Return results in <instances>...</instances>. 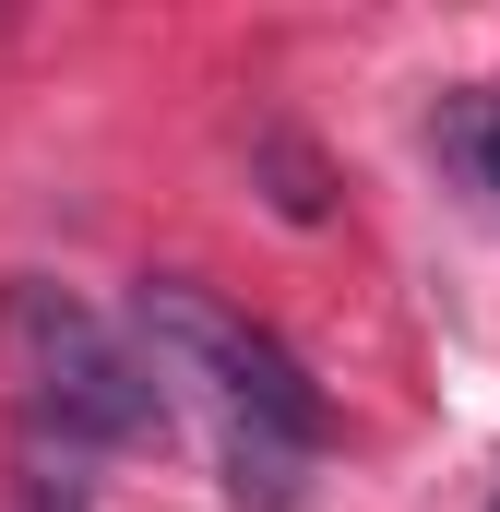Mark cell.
Instances as JSON below:
<instances>
[{"label":"cell","instance_id":"obj_1","mask_svg":"<svg viewBox=\"0 0 500 512\" xmlns=\"http://www.w3.org/2000/svg\"><path fill=\"white\" fill-rule=\"evenodd\" d=\"M131 322H143V346H155L179 382L215 393L227 489L262 501V512H286V501H298L310 441H322V393H310V370H298L262 322H239L215 286H179V274H143V286H131Z\"/></svg>","mask_w":500,"mask_h":512},{"label":"cell","instance_id":"obj_2","mask_svg":"<svg viewBox=\"0 0 500 512\" xmlns=\"http://www.w3.org/2000/svg\"><path fill=\"white\" fill-rule=\"evenodd\" d=\"M0 358H12V382H24V429H36V441H72V453L155 441V370L131 358L72 286L12 274V286H0Z\"/></svg>","mask_w":500,"mask_h":512},{"label":"cell","instance_id":"obj_3","mask_svg":"<svg viewBox=\"0 0 500 512\" xmlns=\"http://www.w3.org/2000/svg\"><path fill=\"white\" fill-rule=\"evenodd\" d=\"M12 512H96V477H84V453L24 429V453H12Z\"/></svg>","mask_w":500,"mask_h":512},{"label":"cell","instance_id":"obj_4","mask_svg":"<svg viewBox=\"0 0 500 512\" xmlns=\"http://www.w3.org/2000/svg\"><path fill=\"white\" fill-rule=\"evenodd\" d=\"M441 155L500 203V96H453V108H441Z\"/></svg>","mask_w":500,"mask_h":512},{"label":"cell","instance_id":"obj_5","mask_svg":"<svg viewBox=\"0 0 500 512\" xmlns=\"http://www.w3.org/2000/svg\"><path fill=\"white\" fill-rule=\"evenodd\" d=\"M250 155H262V167H274V203H286V215H298V227H310V215H322V167H310V155H298V143H286V131H250Z\"/></svg>","mask_w":500,"mask_h":512},{"label":"cell","instance_id":"obj_6","mask_svg":"<svg viewBox=\"0 0 500 512\" xmlns=\"http://www.w3.org/2000/svg\"><path fill=\"white\" fill-rule=\"evenodd\" d=\"M489 512H500V501H489Z\"/></svg>","mask_w":500,"mask_h":512}]
</instances>
